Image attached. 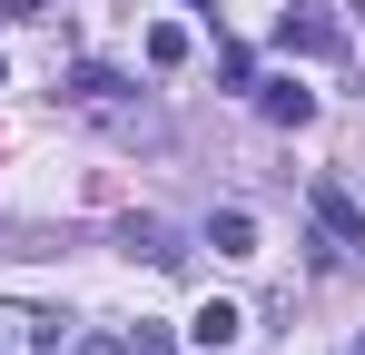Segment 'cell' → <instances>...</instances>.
Wrapping results in <instances>:
<instances>
[{
  "mask_svg": "<svg viewBox=\"0 0 365 355\" xmlns=\"http://www.w3.org/2000/svg\"><path fill=\"white\" fill-rule=\"evenodd\" d=\"M306 207H316V227H326V247H336V257H356V247H365V207L336 187V178H316V187H306Z\"/></svg>",
  "mask_w": 365,
  "mask_h": 355,
  "instance_id": "obj_1",
  "label": "cell"
},
{
  "mask_svg": "<svg viewBox=\"0 0 365 355\" xmlns=\"http://www.w3.org/2000/svg\"><path fill=\"white\" fill-rule=\"evenodd\" d=\"M277 40H287V50H306V59H336V50H346V20H326L316 0H297V10L277 20Z\"/></svg>",
  "mask_w": 365,
  "mask_h": 355,
  "instance_id": "obj_2",
  "label": "cell"
},
{
  "mask_svg": "<svg viewBox=\"0 0 365 355\" xmlns=\"http://www.w3.org/2000/svg\"><path fill=\"white\" fill-rule=\"evenodd\" d=\"M60 99H79V109H119V99H128V79L109 69V59H79V69L60 79Z\"/></svg>",
  "mask_w": 365,
  "mask_h": 355,
  "instance_id": "obj_3",
  "label": "cell"
},
{
  "mask_svg": "<svg viewBox=\"0 0 365 355\" xmlns=\"http://www.w3.org/2000/svg\"><path fill=\"white\" fill-rule=\"evenodd\" d=\"M50 346H60V326L40 306H0V355H50Z\"/></svg>",
  "mask_w": 365,
  "mask_h": 355,
  "instance_id": "obj_4",
  "label": "cell"
},
{
  "mask_svg": "<svg viewBox=\"0 0 365 355\" xmlns=\"http://www.w3.org/2000/svg\"><path fill=\"white\" fill-rule=\"evenodd\" d=\"M128 257H148V267H178V257H187V247H178V227H168V217H128Z\"/></svg>",
  "mask_w": 365,
  "mask_h": 355,
  "instance_id": "obj_5",
  "label": "cell"
},
{
  "mask_svg": "<svg viewBox=\"0 0 365 355\" xmlns=\"http://www.w3.org/2000/svg\"><path fill=\"white\" fill-rule=\"evenodd\" d=\"M257 109L277 118V128H306V118H316V89H297V79H257Z\"/></svg>",
  "mask_w": 365,
  "mask_h": 355,
  "instance_id": "obj_6",
  "label": "cell"
},
{
  "mask_svg": "<svg viewBox=\"0 0 365 355\" xmlns=\"http://www.w3.org/2000/svg\"><path fill=\"white\" fill-rule=\"evenodd\" d=\"M207 247H217V257H257V217H247V207H217V217H207Z\"/></svg>",
  "mask_w": 365,
  "mask_h": 355,
  "instance_id": "obj_7",
  "label": "cell"
},
{
  "mask_svg": "<svg viewBox=\"0 0 365 355\" xmlns=\"http://www.w3.org/2000/svg\"><path fill=\"white\" fill-rule=\"evenodd\" d=\"M237 306H227V296H207V306H197V326H187V336H197V346H237Z\"/></svg>",
  "mask_w": 365,
  "mask_h": 355,
  "instance_id": "obj_8",
  "label": "cell"
},
{
  "mask_svg": "<svg viewBox=\"0 0 365 355\" xmlns=\"http://www.w3.org/2000/svg\"><path fill=\"white\" fill-rule=\"evenodd\" d=\"M178 59H187V30H178V20H158V30H148V69H178Z\"/></svg>",
  "mask_w": 365,
  "mask_h": 355,
  "instance_id": "obj_9",
  "label": "cell"
},
{
  "mask_svg": "<svg viewBox=\"0 0 365 355\" xmlns=\"http://www.w3.org/2000/svg\"><path fill=\"white\" fill-rule=\"evenodd\" d=\"M0 20H50V10L40 0H0Z\"/></svg>",
  "mask_w": 365,
  "mask_h": 355,
  "instance_id": "obj_10",
  "label": "cell"
},
{
  "mask_svg": "<svg viewBox=\"0 0 365 355\" xmlns=\"http://www.w3.org/2000/svg\"><path fill=\"white\" fill-rule=\"evenodd\" d=\"M79 355H128V346H119V336H79Z\"/></svg>",
  "mask_w": 365,
  "mask_h": 355,
  "instance_id": "obj_11",
  "label": "cell"
},
{
  "mask_svg": "<svg viewBox=\"0 0 365 355\" xmlns=\"http://www.w3.org/2000/svg\"><path fill=\"white\" fill-rule=\"evenodd\" d=\"M346 10H356V20H365V0H346Z\"/></svg>",
  "mask_w": 365,
  "mask_h": 355,
  "instance_id": "obj_12",
  "label": "cell"
},
{
  "mask_svg": "<svg viewBox=\"0 0 365 355\" xmlns=\"http://www.w3.org/2000/svg\"><path fill=\"white\" fill-rule=\"evenodd\" d=\"M0 79H10V59H0Z\"/></svg>",
  "mask_w": 365,
  "mask_h": 355,
  "instance_id": "obj_13",
  "label": "cell"
},
{
  "mask_svg": "<svg viewBox=\"0 0 365 355\" xmlns=\"http://www.w3.org/2000/svg\"><path fill=\"white\" fill-rule=\"evenodd\" d=\"M356 355H365V346H356Z\"/></svg>",
  "mask_w": 365,
  "mask_h": 355,
  "instance_id": "obj_14",
  "label": "cell"
}]
</instances>
